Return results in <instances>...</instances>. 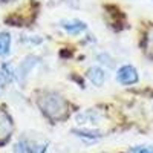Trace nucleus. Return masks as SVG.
Masks as SVG:
<instances>
[{"label":"nucleus","instance_id":"1","mask_svg":"<svg viewBox=\"0 0 153 153\" xmlns=\"http://www.w3.org/2000/svg\"><path fill=\"white\" fill-rule=\"evenodd\" d=\"M38 107L51 120H61L68 113V103L61 95L55 92H45L37 100Z\"/></svg>","mask_w":153,"mask_h":153},{"label":"nucleus","instance_id":"2","mask_svg":"<svg viewBox=\"0 0 153 153\" xmlns=\"http://www.w3.org/2000/svg\"><path fill=\"white\" fill-rule=\"evenodd\" d=\"M46 144H38L29 136H22L14 144V153H45Z\"/></svg>","mask_w":153,"mask_h":153},{"label":"nucleus","instance_id":"3","mask_svg":"<svg viewBox=\"0 0 153 153\" xmlns=\"http://www.w3.org/2000/svg\"><path fill=\"white\" fill-rule=\"evenodd\" d=\"M117 80L121 84H135L138 81V72L130 65L121 66L118 69V72H117Z\"/></svg>","mask_w":153,"mask_h":153},{"label":"nucleus","instance_id":"4","mask_svg":"<svg viewBox=\"0 0 153 153\" xmlns=\"http://www.w3.org/2000/svg\"><path fill=\"white\" fill-rule=\"evenodd\" d=\"M12 129H14V124H12L11 117L5 110H0V143L6 141L11 136Z\"/></svg>","mask_w":153,"mask_h":153},{"label":"nucleus","instance_id":"5","mask_svg":"<svg viewBox=\"0 0 153 153\" xmlns=\"http://www.w3.org/2000/svg\"><path fill=\"white\" fill-rule=\"evenodd\" d=\"M60 26L65 29L69 35H78V34H81L83 31H86L87 29V25L84 23V22H81V20H63L61 23H60Z\"/></svg>","mask_w":153,"mask_h":153},{"label":"nucleus","instance_id":"6","mask_svg":"<svg viewBox=\"0 0 153 153\" xmlns=\"http://www.w3.org/2000/svg\"><path fill=\"white\" fill-rule=\"evenodd\" d=\"M38 61H40V60H38L35 55H28L26 58L22 61V65L19 66V69H17V75H16V76H19L20 81H23V80L28 76V74L32 71V68L37 66V63H38Z\"/></svg>","mask_w":153,"mask_h":153},{"label":"nucleus","instance_id":"7","mask_svg":"<svg viewBox=\"0 0 153 153\" xmlns=\"http://www.w3.org/2000/svg\"><path fill=\"white\" fill-rule=\"evenodd\" d=\"M87 78L91 80V83H94L95 86H103L104 81H106V72L101 69L100 66H92L87 69Z\"/></svg>","mask_w":153,"mask_h":153},{"label":"nucleus","instance_id":"8","mask_svg":"<svg viewBox=\"0 0 153 153\" xmlns=\"http://www.w3.org/2000/svg\"><path fill=\"white\" fill-rule=\"evenodd\" d=\"M75 121L80 126H86V124H97L98 123V115L95 110H84L81 113H78L75 117Z\"/></svg>","mask_w":153,"mask_h":153},{"label":"nucleus","instance_id":"9","mask_svg":"<svg viewBox=\"0 0 153 153\" xmlns=\"http://www.w3.org/2000/svg\"><path fill=\"white\" fill-rule=\"evenodd\" d=\"M11 52V35L8 32L0 34V57H6Z\"/></svg>","mask_w":153,"mask_h":153},{"label":"nucleus","instance_id":"10","mask_svg":"<svg viewBox=\"0 0 153 153\" xmlns=\"http://www.w3.org/2000/svg\"><path fill=\"white\" fill-rule=\"evenodd\" d=\"M75 135H78L80 138H84V139H98L101 138V133L97 132V130H86V129H75L74 130Z\"/></svg>","mask_w":153,"mask_h":153},{"label":"nucleus","instance_id":"11","mask_svg":"<svg viewBox=\"0 0 153 153\" xmlns=\"http://www.w3.org/2000/svg\"><path fill=\"white\" fill-rule=\"evenodd\" d=\"M2 76L6 80V81H12L16 78V72H14V68H12L11 63H3L2 65Z\"/></svg>","mask_w":153,"mask_h":153},{"label":"nucleus","instance_id":"12","mask_svg":"<svg viewBox=\"0 0 153 153\" xmlns=\"http://www.w3.org/2000/svg\"><path fill=\"white\" fill-rule=\"evenodd\" d=\"M132 153H153V146H135Z\"/></svg>","mask_w":153,"mask_h":153},{"label":"nucleus","instance_id":"13","mask_svg":"<svg viewBox=\"0 0 153 153\" xmlns=\"http://www.w3.org/2000/svg\"><path fill=\"white\" fill-rule=\"evenodd\" d=\"M147 51L150 52V55H153V28L150 29L147 35Z\"/></svg>","mask_w":153,"mask_h":153},{"label":"nucleus","instance_id":"14","mask_svg":"<svg viewBox=\"0 0 153 153\" xmlns=\"http://www.w3.org/2000/svg\"><path fill=\"white\" fill-rule=\"evenodd\" d=\"M5 2H11V0H5Z\"/></svg>","mask_w":153,"mask_h":153}]
</instances>
